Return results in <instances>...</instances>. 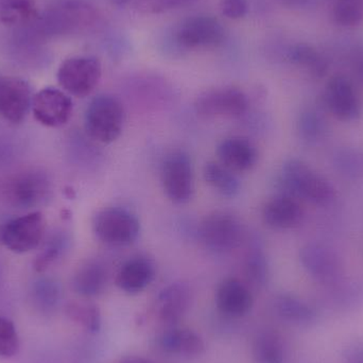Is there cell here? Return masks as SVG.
I'll return each instance as SVG.
<instances>
[{
	"label": "cell",
	"instance_id": "cell-1",
	"mask_svg": "<svg viewBox=\"0 0 363 363\" xmlns=\"http://www.w3.org/2000/svg\"><path fill=\"white\" fill-rule=\"evenodd\" d=\"M225 32L221 23L211 15H192L177 23L167 36V47L172 51H189L215 48L223 43Z\"/></svg>",
	"mask_w": 363,
	"mask_h": 363
},
{
	"label": "cell",
	"instance_id": "cell-2",
	"mask_svg": "<svg viewBox=\"0 0 363 363\" xmlns=\"http://www.w3.org/2000/svg\"><path fill=\"white\" fill-rule=\"evenodd\" d=\"M279 184L283 194L298 196L313 204L324 206L336 198L332 184L301 160L290 159L284 163Z\"/></svg>",
	"mask_w": 363,
	"mask_h": 363
},
{
	"label": "cell",
	"instance_id": "cell-3",
	"mask_svg": "<svg viewBox=\"0 0 363 363\" xmlns=\"http://www.w3.org/2000/svg\"><path fill=\"white\" fill-rule=\"evenodd\" d=\"M125 108L118 98L102 94L91 100L85 112L87 135L101 144H111L121 136L125 125Z\"/></svg>",
	"mask_w": 363,
	"mask_h": 363
},
{
	"label": "cell",
	"instance_id": "cell-4",
	"mask_svg": "<svg viewBox=\"0 0 363 363\" xmlns=\"http://www.w3.org/2000/svg\"><path fill=\"white\" fill-rule=\"evenodd\" d=\"M94 233L104 245L123 247L133 245L140 234L136 215L123 207H108L96 213Z\"/></svg>",
	"mask_w": 363,
	"mask_h": 363
},
{
	"label": "cell",
	"instance_id": "cell-5",
	"mask_svg": "<svg viewBox=\"0 0 363 363\" xmlns=\"http://www.w3.org/2000/svg\"><path fill=\"white\" fill-rule=\"evenodd\" d=\"M101 19L99 10L82 0H67L46 14L49 35H68L95 27Z\"/></svg>",
	"mask_w": 363,
	"mask_h": 363
},
{
	"label": "cell",
	"instance_id": "cell-6",
	"mask_svg": "<svg viewBox=\"0 0 363 363\" xmlns=\"http://www.w3.org/2000/svg\"><path fill=\"white\" fill-rule=\"evenodd\" d=\"M102 76L101 62L91 55H76L64 60L57 72L60 86L74 97L91 95Z\"/></svg>",
	"mask_w": 363,
	"mask_h": 363
},
{
	"label": "cell",
	"instance_id": "cell-7",
	"mask_svg": "<svg viewBox=\"0 0 363 363\" xmlns=\"http://www.w3.org/2000/svg\"><path fill=\"white\" fill-rule=\"evenodd\" d=\"M242 226L238 218L226 211L209 213L199 224L198 236L209 251L217 254L230 253L242 240Z\"/></svg>",
	"mask_w": 363,
	"mask_h": 363
},
{
	"label": "cell",
	"instance_id": "cell-8",
	"mask_svg": "<svg viewBox=\"0 0 363 363\" xmlns=\"http://www.w3.org/2000/svg\"><path fill=\"white\" fill-rule=\"evenodd\" d=\"M164 192L172 202L185 204L191 200L194 190L191 157L184 151H174L164 160L161 168Z\"/></svg>",
	"mask_w": 363,
	"mask_h": 363
},
{
	"label": "cell",
	"instance_id": "cell-9",
	"mask_svg": "<svg viewBox=\"0 0 363 363\" xmlns=\"http://www.w3.org/2000/svg\"><path fill=\"white\" fill-rule=\"evenodd\" d=\"M45 230L44 216L40 211H33L0 225V240L14 253H28L40 245Z\"/></svg>",
	"mask_w": 363,
	"mask_h": 363
},
{
	"label": "cell",
	"instance_id": "cell-10",
	"mask_svg": "<svg viewBox=\"0 0 363 363\" xmlns=\"http://www.w3.org/2000/svg\"><path fill=\"white\" fill-rule=\"evenodd\" d=\"M48 177L38 170H25L11 177L4 186V198L16 208L42 204L50 194Z\"/></svg>",
	"mask_w": 363,
	"mask_h": 363
},
{
	"label": "cell",
	"instance_id": "cell-11",
	"mask_svg": "<svg viewBox=\"0 0 363 363\" xmlns=\"http://www.w3.org/2000/svg\"><path fill=\"white\" fill-rule=\"evenodd\" d=\"M249 108V99L245 91L234 86L207 89L196 97L194 110L207 118L242 116Z\"/></svg>",
	"mask_w": 363,
	"mask_h": 363
},
{
	"label": "cell",
	"instance_id": "cell-12",
	"mask_svg": "<svg viewBox=\"0 0 363 363\" xmlns=\"http://www.w3.org/2000/svg\"><path fill=\"white\" fill-rule=\"evenodd\" d=\"M31 110L40 125L59 128L72 118L74 104L72 98L61 89L46 87L32 98Z\"/></svg>",
	"mask_w": 363,
	"mask_h": 363
},
{
	"label": "cell",
	"instance_id": "cell-13",
	"mask_svg": "<svg viewBox=\"0 0 363 363\" xmlns=\"http://www.w3.org/2000/svg\"><path fill=\"white\" fill-rule=\"evenodd\" d=\"M300 260L307 273L321 283H335L342 275L343 264L340 257L323 243L305 245L300 251Z\"/></svg>",
	"mask_w": 363,
	"mask_h": 363
},
{
	"label": "cell",
	"instance_id": "cell-14",
	"mask_svg": "<svg viewBox=\"0 0 363 363\" xmlns=\"http://www.w3.org/2000/svg\"><path fill=\"white\" fill-rule=\"evenodd\" d=\"M323 104L340 121H356L362 114L359 96L352 81L345 76L330 79L323 95Z\"/></svg>",
	"mask_w": 363,
	"mask_h": 363
},
{
	"label": "cell",
	"instance_id": "cell-15",
	"mask_svg": "<svg viewBox=\"0 0 363 363\" xmlns=\"http://www.w3.org/2000/svg\"><path fill=\"white\" fill-rule=\"evenodd\" d=\"M31 87L27 81L12 76H0V116L9 123L26 118L32 104Z\"/></svg>",
	"mask_w": 363,
	"mask_h": 363
},
{
	"label": "cell",
	"instance_id": "cell-16",
	"mask_svg": "<svg viewBox=\"0 0 363 363\" xmlns=\"http://www.w3.org/2000/svg\"><path fill=\"white\" fill-rule=\"evenodd\" d=\"M219 163L233 172H245L257 163L258 152L253 143L241 136L225 138L217 147Z\"/></svg>",
	"mask_w": 363,
	"mask_h": 363
},
{
	"label": "cell",
	"instance_id": "cell-17",
	"mask_svg": "<svg viewBox=\"0 0 363 363\" xmlns=\"http://www.w3.org/2000/svg\"><path fill=\"white\" fill-rule=\"evenodd\" d=\"M262 220L269 228L290 230L300 225L303 220V209L294 196L279 194L264 205Z\"/></svg>",
	"mask_w": 363,
	"mask_h": 363
},
{
	"label": "cell",
	"instance_id": "cell-18",
	"mask_svg": "<svg viewBox=\"0 0 363 363\" xmlns=\"http://www.w3.org/2000/svg\"><path fill=\"white\" fill-rule=\"evenodd\" d=\"M216 305L224 315L243 317L253 306V296L245 284L236 279H228L218 287Z\"/></svg>",
	"mask_w": 363,
	"mask_h": 363
},
{
	"label": "cell",
	"instance_id": "cell-19",
	"mask_svg": "<svg viewBox=\"0 0 363 363\" xmlns=\"http://www.w3.org/2000/svg\"><path fill=\"white\" fill-rule=\"evenodd\" d=\"M190 304V289L187 284L176 281L164 288L157 296L160 320L167 325L178 323Z\"/></svg>",
	"mask_w": 363,
	"mask_h": 363
},
{
	"label": "cell",
	"instance_id": "cell-20",
	"mask_svg": "<svg viewBox=\"0 0 363 363\" xmlns=\"http://www.w3.org/2000/svg\"><path fill=\"white\" fill-rule=\"evenodd\" d=\"M155 277L152 262L145 257H134L127 260L116 274V285L123 291L134 294L146 289Z\"/></svg>",
	"mask_w": 363,
	"mask_h": 363
},
{
	"label": "cell",
	"instance_id": "cell-21",
	"mask_svg": "<svg viewBox=\"0 0 363 363\" xmlns=\"http://www.w3.org/2000/svg\"><path fill=\"white\" fill-rule=\"evenodd\" d=\"M108 272L106 267L97 260L83 264L74 273L72 288L77 294L86 298L97 296L106 289Z\"/></svg>",
	"mask_w": 363,
	"mask_h": 363
},
{
	"label": "cell",
	"instance_id": "cell-22",
	"mask_svg": "<svg viewBox=\"0 0 363 363\" xmlns=\"http://www.w3.org/2000/svg\"><path fill=\"white\" fill-rule=\"evenodd\" d=\"M162 349L169 354L199 356L204 353L205 343L194 330L170 328L160 338Z\"/></svg>",
	"mask_w": 363,
	"mask_h": 363
},
{
	"label": "cell",
	"instance_id": "cell-23",
	"mask_svg": "<svg viewBox=\"0 0 363 363\" xmlns=\"http://www.w3.org/2000/svg\"><path fill=\"white\" fill-rule=\"evenodd\" d=\"M273 307L281 319L296 325L311 323L317 315L315 309L308 303L292 294H279L274 298Z\"/></svg>",
	"mask_w": 363,
	"mask_h": 363
},
{
	"label": "cell",
	"instance_id": "cell-24",
	"mask_svg": "<svg viewBox=\"0 0 363 363\" xmlns=\"http://www.w3.org/2000/svg\"><path fill=\"white\" fill-rule=\"evenodd\" d=\"M203 177L213 189L226 198H234L240 192V181L235 172L221 163H207L203 168Z\"/></svg>",
	"mask_w": 363,
	"mask_h": 363
},
{
	"label": "cell",
	"instance_id": "cell-25",
	"mask_svg": "<svg viewBox=\"0 0 363 363\" xmlns=\"http://www.w3.org/2000/svg\"><path fill=\"white\" fill-rule=\"evenodd\" d=\"M38 17L36 0H1L0 23L8 27L25 25Z\"/></svg>",
	"mask_w": 363,
	"mask_h": 363
},
{
	"label": "cell",
	"instance_id": "cell-26",
	"mask_svg": "<svg viewBox=\"0 0 363 363\" xmlns=\"http://www.w3.org/2000/svg\"><path fill=\"white\" fill-rule=\"evenodd\" d=\"M65 313L72 322L91 334H96L101 328V311L93 303L72 301L66 305Z\"/></svg>",
	"mask_w": 363,
	"mask_h": 363
},
{
	"label": "cell",
	"instance_id": "cell-27",
	"mask_svg": "<svg viewBox=\"0 0 363 363\" xmlns=\"http://www.w3.org/2000/svg\"><path fill=\"white\" fill-rule=\"evenodd\" d=\"M253 357L256 363H284L285 352L281 339L274 333H260L254 340Z\"/></svg>",
	"mask_w": 363,
	"mask_h": 363
},
{
	"label": "cell",
	"instance_id": "cell-28",
	"mask_svg": "<svg viewBox=\"0 0 363 363\" xmlns=\"http://www.w3.org/2000/svg\"><path fill=\"white\" fill-rule=\"evenodd\" d=\"M328 130L325 117L319 110L306 108L298 116V134L307 144L319 143L326 135Z\"/></svg>",
	"mask_w": 363,
	"mask_h": 363
},
{
	"label": "cell",
	"instance_id": "cell-29",
	"mask_svg": "<svg viewBox=\"0 0 363 363\" xmlns=\"http://www.w3.org/2000/svg\"><path fill=\"white\" fill-rule=\"evenodd\" d=\"M333 165L345 178L363 179V150L351 147L338 149L333 155Z\"/></svg>",
	"mask_w": 363,
	"mask_h": 363
},
{
	"label": "cell",
	"instance_id": "cell-30",
	"mask_svg": "<svg viewBox=\"0 0 363 363\" xmlns=\"http://www.w3.org/2000/svg\"><path fill=\"white\" fill-rule=\"evenodd\" d=\"M245 273L247 279L254 286L266 285L269 279V264L264 251L260 247H254L247 254L245 262Z\"/></svg>",
	"mask_w": 363,
	"mask_h": 363
},
{
	"label": "cell",
	"instance_id": "cell-31",
	"mask_svg": "<svg viewBox=\"0 0 363 363\" xmlns=\"http://www.w3.org/2000/svg\"><path fill=\"white\" fill-rule=\"evenodd\" d=\"M67 242L68 239L65 235L62 233L55 235L46 243V247L40 252V255L36 257V260L34 262V269L38 272L46 271L64 253L67 247Z\"/></svg>",
	"mask_w": 363,
	"mask_h": 363
},
{
	"label": "cell",
	"instance_id": "cell-32",
	"mask_svg": "<svg viewBox=\"0 0 363 363\" xmlns=\"http://www.w3.org/2000/svg\"><path fill=\"white\" fill-rule=\"evenodd\" d=\"M21 347L18 333L12 320L0 315V359H9L17 355Z\"/></svg>",
	"mask_w": 363,
	"mask_h": 363
},
{
	"label": "cell",
	"instance_id": "cell-33",
	"mask_svg": "<svg viewBox=\"0 0 363 363\" xmlns=\"http://www.w3.org/2000/svg\"><path fill=\"white\" fill-rule=\"evenodd\" d=\"M199 0H134V9L140 14L159 15L178 10Z\"/></svg>",
	"mask_w": 363,
	"mask_h": 363
},
{
	"label": "cell",
	"instance_id": "cell-34",
	"mask_svg": "<svg viewBox=\"0 0 363 363\" xmlns=\"http://www.w3.org/2000/svg\"><path fill=\"white\" fill-rule=\"evenodd\" d=\"M35 298L40 306L51 309L60 300V288L55 281H43L35 287Z\"/></svg>",
	"mask_w": 363,
	"mask_h": 363
},
{
	"label": "cell",
	"instance_id": "cell-35",
	"mask_svg": "<svg viewBox=\"0 0 363 363\" xmlns=\"http://www.w3.org/2000/svg\"><path fill=\"white\" fill-rule=\"evenodd\" d=\"M220 10L228 18H243L249 12V0H220Z\"/></svg>",
	"mask_w": 363,
	"mask_h": 363
},
{
	"label": "cell",
	"instance_id": "cell-36",
	"mask_svg": "<svg viewBox=\"0 0 363 363\" xmlns=\"http://www.w3.org/2000/svg\"><path fill=\"white\" fill-rule=\"evenodd\" d=\"M343 363H363V343H354L345 349Z\"/></svg>",
	"mask_w": 363,
	"mask_h": 363
},
{
	"label": "cell",
	"instance_id": "cell-37",
	"mask_svg": "<svg viewBox=\"0 0 363 363\" xmlns=\"http://www.w3.org/2000/svg\"><path fill=\"white\" fill-rule=\"evenodd\" d=\"M119 363H153L150 360L146 359V358L140 357V356H125V357L121 358L119 360Z\"/></svg>",
	"mask_w": 363,
	"mask_h": 363
}]
</instances>
